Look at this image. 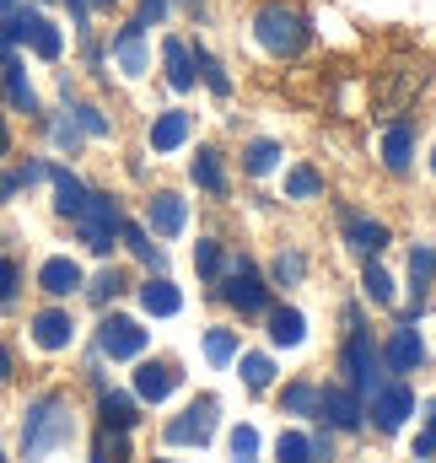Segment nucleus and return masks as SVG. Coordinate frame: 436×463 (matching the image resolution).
Here are the masks:
<instances>
[{"mask_svg": "<svg viewBox=\"0 0 436 463\" xmlns=\"http://www.w3.org/2000/svg\"><path fill=\"white\" fill-rule=\"evenodd\" d=\"M71 431H76V420H71V399L65 393L33 399V410L22 420V453H27V463H38V458H49L54 448H65Z\"/></svg>", "mask_w": 436, "mask_h": 463, "instance_id": "1", "label": "nucleus"}, {"mask_svg": "<svg viewBox=\"0 0 436 463\" xmlns=\"http://www.w3.org/2000/svg\"><path fill=\"white\" fill-rule=\"evenodd\" d=\"M253 38L270 49V54H302L308 49V22H302V11H291V5H264L259 16H253Z\"/></svg>", "mask_w": 436, "mask_h": 463, "instance_id": "2", "label": "nucleus"}, {"mask_svg": "<svg viewBox=\"0 0 436 463\" xmlns=\"http://www.w3.org/2000/svg\"><path fill=\"white\" fill-rule=\"evenodd\" d=\"M345 372H350V388H355L361 399H372V393L388 383V377H383V372H388V366H383V350L372 345V335L361 329L355 313H350V340H345Z\"/></svg>", "mask_w": 436, "mask_h": 463, "instance_id": "3", "label": "nucleus"}, {"mask_svg": "<svg viewBox=\"0 0 436 463\" xmlns=\"http://www.w3.org/2000/svg\"><path fill=\"white\" fill-rule=\"evenodd\" d=\"M0 43H33L38 60H60V49H65L60 27H54L43 11H27V5L5 11V22H0Z\"/></svg>", "mask_w": 436, "mask_h": 463, "instance_id": "4", "label": "nucleus"}, {"mask_svg": "<svg viewBox=\"0 0 436 463\" xmlns=\"http://www.w3.org/2000/svg\"><path fill=\"white\" fill-rule=\"evenodd\" d=\"M118 222H124L118 200H113V194H92V189H87V205H81V216H76V232H81V242H87L92 253H109V248H113Z\"/></svg>", "mask_w": 436, "mask_h": 463, "instance_id": "5", "label": "nucleus"}, {"mask_svg": "<svg viewBox=\"0 0 436 463\" xmlns=\"http://www.w3.org/2000/svg\"><path fill=\"white\" fill-rule=\"evenodd\" d=\"M216 415H221V404L211 399V393H200V399H194V404H189V410L167 426V442H178V448L200 442V448H205V442L216 437Z\"/></svg>", "mask_w": 436, "mask_h": 463, "instance_id": "6", "label": "nucleus"}, {"mask_svg": "<svg viewBox=\"0 0 436 463\" xmlns=\"http://www.w3.org/2000/svg\"><path fill=\"white\" fill-rule=\"evenodd\" d=\"M98 345H103V355H113V361H135L140 350H146V329L135 324V318H103L98 324Z\"/></svg>", "mask_w": 436, "mask_h": 463, "instance_id": "7", "label": "nucleus"}, {"mask_svg": "<svg viewBox=\"0 0 436 463\" xmlns=\"http://www.w3.org/2000/svg\"><path fill=\"white\" fill-rule=\"evenodd\" d=\"M226 302H232L242 318H253V313H264V307H270V291H264V280H259V269H253L248 259H242V264H237V275L226 280Z\"/></svg>", "mask_w": 436, "mask_h": 463, "instance_id": "8", "label": "nucleus"}, {"mask_svg": "<svg viewBox=\"0 0 436 463\" xmlns=\"http://www.w3.org/2000/svg\"><path fill=\"white\" fill-rule=\"evenodd\" d=\"M372 415H377L383 431H399V426L415 415V393H410L404 383H383V388L372 393Z\"/></svg>", "mask_w": 436, "mask_h": 463, "instance_id": "9", "label": "nucleus"}, {"mask_svg": "<svg viewBox=\"0 0 436 463\" xmlns=\"http://www.w3.org/2000/svg\"><path fill=\"white\" fill-rule=\"evenodd\" d=\"M318 420L339 426V431H355L361 426V393L355 388H324L318 393Z\"/></svg>", "mask_w": 436, "mask_h": 463, "instance_id": "10", "label": "nucleus"}, {"mask_svg": "<svg viewBox=\"0 0 436 463\" xmlns=\"http://www.w3.org/2000/svg\"><path fill=\"white\" fill-rule=\"evenodd\" d=\"M173 388H178V366H167V361H146V366L135 372V393H140L146 404H162Z\"/></svg>", "mask_w": 436, "mask_h": 463, "instance_id": "11", "label": "nucleus"}, {"mask_svg": "<svg viewBox=\"0 0 436 463\" xmlns=\"http://www.w3.org/2000/svg\"><path fill=\"white\" fill-rule=\"evenodd\" d=\"M49 184H54V211L60 216H81V205H87V184L71 173V167H49Z\"/></svg>", "mask_w": 436, "mask_h": 463, "instance_id": "12", "label": "nucleus"}, {"mask_svg": "<svg viewBox=\"0 0 436 463\" xmlns=\"http://www.w3.org/2000/svg\"><path fill=\"white\" fill-rule=\"evenodd\" d=\"M421 361H426V345H421V335L404 324V329L388 340V350H383V366H388V372H415Z\"/></svg>", "mask_w": 436, "mask_h": 463, "instance_id": "13", "label": "nucleus"}, {"mask_svg": "<svg viewBox=\"0 0 436 463\" xmlns=\"http://www.w3.org/2000/svg\"><path fill=\"white\" fill-rule=\"evenodd\" d=\"M33 340L43 350H65L76 340V324H71V313H60V307H49V313H38L33 318Z\"/></svg>", "mask_w": 436, "mask_h": 463, "instance_id": "14", "label": "nucleus"}, {"mask_svg": "<svg viewBox=\"0 0 436 463\" xmlns=\"http://www.w3.org/2000/svg\"><path fill=\"white\" fill-rule=\"evenodd\" d=\"M113 60H118L124 76H146V27L129 22V27L113 38Z\"/></svg>", "mask_w": 436, "mask_h": 463, "instance_id": "15", "label": "nucleus"}, {"mask_svg": "<svg viewBox=\"0 0 436 463\" xmlns=\"http://www.w3.org/2000/svg\"><path fill=\"white\" fill-rule=\"evenodd\" d=\"M140 307H146L151 318H173V313L184 307V297H178V286H173L167 275H151V280L140 286Z\"/></svg>", "mask_w": 436, "mask_h": 463, "instance_id": "16", "label": "nucleus"}, {"mask_svg": "<svg viewBox=\"0 0 436 463\" xmlns=\"http://www.w3.org/2000/svg\"><path fill=\"white\" fill-rule=\"evenodd\" d=\"M345 237H350V248L366 253V259L388 248V227H383V222H366V216H350V211H345Z\"/></svg>", "mask_w": 436, "mask_h": 463, "instance_id": "17", "label": "nucleus"}, {"mask_svg": "<svg viewBox=\"0 0 436 463\" xmlns=\"http://www.w3.org/2000/svg\"><path fill=\"white\" fill-rule=\"evenodd\" d=\"M38 286H43L49 297H71V291L81 286V264H76V259H49V264L38 269Z\"/></svg>", "mask_w": 436, "mask_h": 463, "instance_id": "18", "label": "nucleus"}, {"mask_svg": "<svg viewBox=\"0 0 436 463\" xmlns=\"http://www.w3.org/2000/svg\"><path fill=\"white\" fill-rule=\"evenodd\" d=\"M162 60H167V81H173L178 92H189V87H194V54H189V43H184V38H167V43H162Z\"/></svg>", "mask_w": 436, "mask_h": 463, "instance_id": "19", "label": "nucleus"}, {"mask_svg": "<svg viewBox=\"0 0 436 463\" xmlns=\"http://www.w3.org/2000/svg\"><path fill=\"white\" fill-rule=\"evenodd\" d=\"M146 222H151V232H162V237H178L184 232V200L178 194H156L151 211H146Z\"/></svg>", "mask_w": 436, "mask_h": 463, "instance_id": "20", "label": "nucleus"}, {"mask_svg": "<svg viewBox=\"0 0 436 463\" xmlns=\"http://www.w3.org/2000/svg\"><path fill=\"white\" fill-rule=\"evenodd\" d=\"M184 140H189V114L173 109V114H162L151 124V151H178Z\"/></svg>", "mask_w": 436, "mask_h": 463, "instance_id": "21", "label": "nucleus"}, {"mask_svg": "<svg viewBox=\"0 0 436 463\" xmlns=\"http://www.w3.org/2000/svg\"><path fill=\"white\" fill-rule=\"evenodd\" d=\"M410 151H415V124H393V129L383 135V162H388L393 173H404V167H410Z\"/></svg>", "mask_w": 436, "mask_h": 463, "instance_id": "22", "label": "nucleus"}, {"mask_svg": "<svg viewBox=\"0 0 436 463\" xmlns=\"http://www.w3.org/2000/svg\"><path fill=\"white\" fill-rule=\"evenodd\" d=\"M270 340H275V345H302V340H308V318H302L297 307H275V313H270Z\"/></svg>", "mask_w": 436, "mask_h": 463, "instance_id": "23", "label": "nucleus"}, {"mask_svg": "<svg viewBox=\"0 0 436 463\" xmlns=\"http://www.w3.org/2000/svg\"><path fill=\"white\" fill-rule=\"evenodd\" d=\"M140 415H135V399L129 393H113V388H103V426H113V431H129Z\"/></svg>", "mask_w": 436, "mask_h": 463, "instance_id": "24", "label": "nucleus"}, {"mask_svg": "<svg viewBox=\"0 0 436 463\" xmlns=\"http://www.w3.org/2000/svg\"><path fill=\"white\" fill-rule=\"evenodd\" d=\"M189 173H194V184H200V189H205V194H226V173H221L216 151H200V156H194V167H189Z\"/></svg>", "mask_w": 436, "mask_h": 463, "instance_id": "25", "label": "nucleus"}, {"mask_svg": "<svg viewBox=\"0 0 436 463\" xmlns=\"http://www.w3.org/2000/svg\"><path fill=\"white\" fill-rule=\"evenodd\" d=\"M242 383H248L253 393H264V388L275 383V361L259 355V350H248V355H242Z\"/></svg>", "mask_w": 436, "mask_h": 463, "instance_id": "26", "label": "nucleus"}, {"mask_svg": "<svg viewBox=\"0 0 436 463\" xmlns=\"http://www.w3.org/2000/svg\"><path fill=\"white\" fill-rule=\"evenodd\" d=\"M124 458H129V442H124V431L103 426V431H98V442H92V463H124Z\"/></svg>", "mask_w": 436, "mask_h": 463, "instance_id": "27", "label": "nucleus"}, {"mask_svg": "<svg viewBox=\"0 0 436 463\" xmlns=\"http://www.w3.org/2000/svg\"><path fill=\"white\" fill-rule=\"evenodd\" d=\"M275 162H280V146H275V140H253V146L242 151V167H248L253 178H264Z\"/></svg>", "mask_w": 436, "mask_h": 463, "instance_id": "28", "label": "nucleus"}, {"mask_svg": "<svg viewBox=\"0 0 436 463\" xmlns=\"http://www.w3.org/2000/svg\"><path fill=\"white\" fill-rule=\"evenodd\" d=\"M361 286H366V297H372L377 307H388V302H393V275H388L383 264H372V259H366V275H361Z\"/></svg>", "mask_w": 436, "mask_h": 463, "instance_id": "29", "label": "nucleus"}, {"mask_svg": "<svg viewBox=\"0 0 436 463\" xmlns=\"http://www.w3.org/2000/svg\"><path fill=\"white\" fill-rule=\"evenodd\" d=\"M318 189H324L318 167H291V173H286V194H291V200H313Z\"/></svg>", "mask_w": 436, "mask_h": 463, "instance_id": "30", "label": "nucleus"}, {"mask_svg": "<svg viewBox=\"0 0 436 463\" xmlns=\"http://www.w3.org/2000/svg\"><path fill=\"white\" fill-rule=\"evenodd\" d=\"M275 458H280V463H313V442H308L302 431H280Z\"/></svg>", "mask_w": 436, "mask_h": 463, "instance_id": "31", "label": "nucleus"}, {"mask_svg": "<svg viewBox=\"0 0 436 463\" xmlns=\"http://www.w3.org/2000/svg\"><path fill=\"white\" fill-rule=\"evenodd\" d=\"M410 280H415V286H431L436 280V248H426V242L410 248Z\"/></svg>", "mask_w": 436, "mask_h": 463, "instance_id": "32", "label": "nucleus"}, {"mask_svg": "<svg viewBox=\"0 0 436 463\" xmlns=\"http://www.w3.org/2000/svg\"><path fill=\"white\" fill-rule=\"evenodd\" d=\"M118 237L129 242V253H135V259H146V264H156V242L146 237V227H135V222H118Z\"/></svg>", "mask_w": 436, "mask_h": 463, "instance_id": "33", "label": "nucleus"}, {"mask_svg": "<svg viewBox=\"0 0 436 463\" xmlns=\"http://www.w3.org/2000/svg\"><path fill=\"white\" fill-rule=\"evenodd\" d=\"M280 404H286L291 415H318V388H308V383H291Z\"/></svg>", "mask_w": 436, "mask_h": 463, "instance_id": "34", "label": "nucleus"}, {"mask_svg": "<svg viewBox=\"0 0 436 463\" xmlns=\"http://www.w3.org/2000/svg\"><path fill=\"white\" fill-rule=\"evenodd\" d=\"M194 71L205 76V87H211L216 98H226V92H232V81H226V71L216 65V54H205V49H200V54H194Z\"/></svg>", "mask_w": 436, "mask_h": 463, "instance_id": "35", "label": "nucleus"}, {"mask_svg": "<svg viewBox=\"0 0 436 463\" xmlns=\"http://www.w3.org/2000/svg\"><path fill=\"white\" fill-rule=\"evenodd\" d=\"M205 355H211L216 366H226V361L237 355V335H232V329H211V335H205Z\"/></svg>", "mask_w": 436, "mask_h": 463, "instance_id": "36", "label": "nucleus"}, {"mask_svg": "<svg viewBox=\"0 0 436 463\" xmlns=\"http://www.w3.org/2000/svg\"><path fill=\"white\" fill-rule=\"evenodd\" d=\"M259 458V431L253 426H237L232 431V463H253Z\"/></svg>", "mask_w": 436, "mask_h": 463, "instance_id": "37", "label": "nucleus"}, {"mask_svg": "<svg viewBox=\"0 0 436 463\" xmlns=\"http://www.w3.org/2000/svg\"><path fill=\"white\" fill-rule=\"evenodd\" d=\"M71 118L81 124V135H109V118H103V109H92V103H76Z\"/></svg>", "mask_w": 436, "mask_h": 463, "instance_id": "38", "label": "nucleus"}, {"mask_svg": "<svg viewBox=\"0 0 436 463\" xmlns=\"http://www.w3.org/2000/svg\"><path fill=\"white\" fill-rule=\"evenodd\" d=\"M302 275H308V259H302V253H280V259H275V280H280V286H291V280H302Z\"/></svg>", "mask_w": 436, "mask_h": 463, "instance_id": "39", "label": "nucleus"}, {"mask_svg": "<svg viewBox=\"0 0 436 463\" xmlns=\"http://www.w3.org/2000/svg\"><path fill=\"white\" fill-rule=\"evenodd\" d=\"M54 146H60V151H76V146H81V124H76L71 114L54 118Z\"/></svg>", "mask_w": 436, "mask_h": 463, "instance_id": "40", "label": "nucleus"}, {"mask_svg": "<svg viewBox=\"0 0 436 463\" xmlns=\"http://www.w3.org/2000/svg\"><path fill=\"white\" fill-rule=\"evenodd\" d=\"M194 269H200L205 280H216V269H221V248L216 242H200V248H194Z\"/></svg>", "mask_w": 436, "mask_h": 463, "instance_id": "41", "label": "nucleus"}, {"mask_svg": "<svg viewBox=\"0 0 436 463\" xmlns=\"http://www.w3.org/2000/svg\"><path fill=\"white\" fill-rule=\"evenodd\" d=\"M436 453V399L426 404V431L415 437V458H431Z\"/></svg>", "mask_w": 436, "mask_h": 463, "instance_id": "42", "label": "nucleus"}, {"mask_svg": "<svg viewBox=\"0 0 436 463\" xmlns=\"http://www.w3.org/2000/svg\"><path fill=\"white\" fill-rule=\"evenodd\" d=\"M118 291H124V275H118V269H103V275L92 280V302H109Z\"/></svg>", "mask_w": 436, "mask_h": 463, "instance_id": "43", "label": "nucleus"}, {"mask_svg": "<svg viewBox=\"0 0 436 463\" xmlns=\"http://www.w3.org/2000/svg\"><path fill=\"white\" fill-rule=\"evenodd\" d=\"M11 297H16V264L0 253V307H11Z\"/></svg>", "mask_w": 436, "mask_h": 463, "instance_id": "44", "label": "nucleus"}, {"mask_svg": "<svg viewBox=\"0 0 436 463\" xmlns=\"http://www.w3.org/2000/svg\"><path fill=\"white\" fill-rule=\"evenodd\" d=\"M167 16V0H140V16H135V27H151V22H162Z\"/></svg>", "mask_w": 436, "mask_h": 463, "instance_id": "45", "label": "nucleus"}, {"mask_svg": "<svg viewBox=\"0 0 436 463\" xmlns=\"http://www.w3.org/2000/svg\"><path fill=\"white\" fill-rule=\"evenodd\" d=\"M16 189H27V184H22V173H0V200H11Z\"/></svg>", "mask_w": 436, "mask_h": 463, "instance_id": "46", "label": "nucleus"}, {"mask_svg": "<svg viewBox=\"0 0 436 463\" xmlns=\"http://www.w3.org/2000/svg\"><path fill=\"white\" fill-rule=\"evenodd\" d=\"M5 377H11V350L0 345V383H5Z\"/></svg>", "mask_w": 436, "mask_h": 463, "instance_id": "47", "label": "nucleus"}, {"mask_svg": "<svg viewBox=\"0 0 436 463\" xmlns=\"http://www.w3.org/2000/svg\"><path fill=\"white\" fill-rule=\"evenodd\" d=\"M5 146H11V129H5V118H0V156H5Z\"/></svg>", "mask_w": 436, "mask_h": 463, "instance_id": "48", "label": "nucleus"}, {"mask_svg": "<svg viewBox=\"0 0 436 463\" xmlns=\"http://www.w3.org/2000/svg\"><path fill=\"white\" fill-rule=\"evenodd\" d=\"M5 11H16V0H0V16H5Z\"/></svg>", "mask_w": 436, "mask_h": 463, "instance_id": "49", "label": "nucleus"}, {"mask_svg": "<svg viewBox=\"0 0 436 463\" xmlns=\"http://www.w3.org/2000/svg\"><path fill=\"white\" fill-rule=\"evenodd\" d=\"M87 5H118V0H87Z\"/></svg>", "mask_w": 436, "mask_h": 463, "instance_id": "50", "label": "nucleus"}, {"mask_svg": "<svg viewBox=\"0 0 436 463\" xmlns=\"http://www.w3.org/2000/svg\"><path fill=\"white\" fill-rule=\"evenodd\" d=\"M431 173H436V151H431Z\"/></svg>", "mask_w": 436, "mask_h": 463, "instance_id": "51", "label": "nucleus"}, {"mask_svg": "<svg viewBox=\"0 0 436 463\" xmlns=\"http://www.w3.org/2000/svg\"><path fill=\"white\" fill-rule=\"evenodd\" d=\"M0 463H5V453H0Z\"/></svg>", "mask_w": 436, "mask_h": 463, "instance_id": "52", "label": "nucleus"}, {"mask_svg": "<svg viewBox=\"0 0 436 463\" xmlns=\"http://www.w3.org/2000/svg\"><path fill=\"white\" fill-rule=\"evenodd\" d=\"M156 463H167V458H156Z\"/></svg>", "mask_w": 436, "mask_h": 463, "instance_id": "53", "label": "nucleus"}]
</instances>
